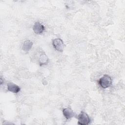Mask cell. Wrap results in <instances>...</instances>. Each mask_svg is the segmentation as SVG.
<instances>
[{
    "label": "cell",
    "mask_w": 125,
    "mask_h": 125,
    "mask_svg": "<svg viewBox=\"0 0 125 125\" xmlns=\"http://www.w3.org/2000/svg\"><path fill=\"white\" fill-rule=\"evenodd\" d=\"M62 113L66 119H71L75 116V114L73 110L69 107L63 108L62 110Z\"/></svg>",
    "instance_id": "obj_5"
},
{
    "label": "cell",
    "mask_w": 125,
    "mask_h": 125,
    "mask_svg": "<svg viewBox=\"0 0 125 125\" xmlns=\"http://www.w3.org/2000/svg\"><path fill=\"white\" fill-rule=\"evenodd\" d=\"M99 84L103 88H107L112 84L111 78L108 75H104L99 80Z\"/></svg>",
    "instance_id": "obj_1"
},
{
    "label": "cell",
    "mask_w": 125,
    "mask_h": 125,
    "mask_svg": "<svg viewBox=\"0 0 125 125\" xmlns=\"http://www.w3.org/2000/svg\"><path fill=\"white\" fill-rule=\"evenodd\" d=\"M78 124L80 125H88L91 120L87 114L83 111H82L78 116Z\"/></svg>",
    "instance_id": "obj_2"
},
{
    "label": "cell",
    "mask_w": 125,
    "mask_h": 125,
    "mask_svg": "<svg viewBox=\"0 0 125 125\" xmlns=\"http://www.w3.org/2000/svg\"><path fill=\"white\" fill-rule=\"evenodd\" d=\"M33 45V42L29 41V40H27L25 41L22 46V49L25 52H28L29 51L31 48H32Z\"/></svg>",
    "instance_id": "obj_7"
},
{
    "label": "cell",
    "mask_w": 125,
    "mask_h": 125,
    "mask_svg": "<svg viewBox=\"0 0 125 125\" xmlns=\"http://www.w3.org/2000/svg\"><path fill=\"white\" fill-rule=\"evenodd\" d=\"M7 86L8 90L14 93H18L21 89L20 87L18 85L13 83H8Z\"/></svg>",
    "instance_id": "obj_6"
},
{
    "label": "cell",
    "mask_w": 125,
    "mask_h": 125,
    "mask_svg": "<svg viewBox=\"0 0 125 125\" xmlns=\"http://www.w3.org/2000/svg\"><path fill=\"white\" fill-rule=\"evenodd\" d=\"M52 45L57 51L62 52L63 50L64 44L62 40L59 38L55 39L52 41Z\"/></svg>",
    "instance_id": "obj_3"
},
{
    "label": "cell",
    "mask_w": 125,
    "mask_h": 125,
    "mask_svg": "<svg viewBox=\"0 0 125 125\" xmlns=\"http://www.w3.org/2000/svg\"><path fill=\"white\" fill-rule=\"evenodd\" d=\"M49 59L45 54H41L39 57V62L40 66L44 65L48 62Z\"/></svg>",
    "instance_id": "obj_8"
},
{
    "label": "cell",
    "mask_w": 125,
    "mask_h": 125,
    "mask_svg": "<svg viewBox=\"0 0 125 125\" xmlns=\"http://www.w3.org/2000/svg\"><path fill=\"white\" fill-rule=\"evenodd\" d=\"M33 30L36 34H41L44 31V27L42 23L39 22H36L33 25Z\"/></svg>",
    "instance_id": "obj_4"
}]
</instances>
